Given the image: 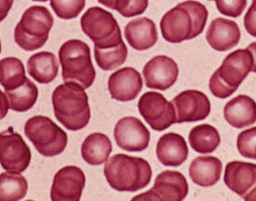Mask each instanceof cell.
<instances>
[{
	"instance_id": "1",
	"label": "cell",
	"mask_w": 256,
	"mask_h": 201,
	"mask_svg": "<svg viewBox=\"0 0 256 201\" xmlns=\"http://www.w3.org/2000/svg\"><path fill=\"white\" fill-rule=\"evenodd\" d=\"M208 12L202 3L184 1L168 11L160 20L164 39L171 44H180L200 35L208 21Z\"/></svg>"
},
{
	"instance_id": "2",
	"label": "cell",
	"mask_w": 256,
	"mask_h": 201,
	"mask_svg": "<svg viewBox=\"0 0 256 201\" xmlns=\"http://www.w3.org/2000/svg\"><path fill=\"white\" fill-rule=\"evenodd\" d=\"M104 172L109 185L120 192H137L148 186L152 177L146 160L122 153L107 159Z\"/></svg>"
},
{
	"instance_id": "3",
	"label": "cell",
	"mask_w": 256,
	"mask_h": 201,
	"mask_svg": "<svg viewBox=\"0 0 256 201\" xmlns=\"http://www.w3.org/2000/svg\"><path fill=\"white\" fill-rule=\"evenodd\" d=\"M54 113L56 119L70 131H79L90 120L88 96L76 83H65L54 90Z\"/></svg>"
},
{
	"instance_id": "4",
	"label": "cell",
	"mask_w": 256,
	"mask_h": 201,
	"mask_svg": "<svg viewBox=\"0 0 256 201\" xmlns=\"http://www.w3.org/2000/svg\"><path fill=\"white\" fill-rule=\"evenodd\" d=\"M58 58L65 83H76L84 90L90 88L96 78L90 46L80 40H70L61 45Z\"/></svg>"
},
{
	"instance_id": "5",
	"label": "cell",
	"mask_w": 256,
	"mask_h": 201,
	"mask_svg": "<svg viewBox=\"0 0 256 201\" xmlns=\"http://www.w3.org/2000/svg\"><path fill=\"white\" fill-rule=\"evenodd\" d=\"M54 18L47 8L32 6L26 10L14 30L17 45L26 51H35L46 45Z\"/></svg>"
},
{
	"instance_id": "6",
	"label": "cell",
	"mask_w": 256,
	"mask_h": 201,
	"mask_svg": "<svg viewBox=\"0 0 256 201\" xmlns=\"http://www.w3.org/2000/svg\"><path fill=\"white\" fill-rule=\"evenodd\" d=\"M24 134L38 153L44 157L60 154L68 145L65 131L44 116H35L28 119L24 125Z\"/></svg>"
},
{
	"instance_id": "7",
	"label": "cell",
	"mask_w": 256,
	"mask_h": 201,
	"mask_svg": "<svg viewBox=\"0 0 256 201\" xmlns=\"http://www.w3.org/2000/svg\"><path fill=\"white\" fill-rule=\"evenodd\" d=\"M84 33L98 48H110L120 45L121 30L114 15L100 7H91L81 18Z\"/></svg>"
},
{
	"instance_id": "8",
	"label": "cell",
	"mask_w": 256,
	"mask_h": 201,
	"mask_svg": "<svg viewBox=\"0 0 256 201\" xmlns=\"http://www.w3.org/2000/svg\"><path fill=\"white\" fill-rule=\"evenodd\" d=\"M138 110L154 131H164L176 123L173 104L158 92L150 91L142 95L138 102Z\"/></svg>"
},
{
	"instance_id": "9",
	"label": "cell",
	"mask_w": 256,
	"mask_h": 201,
	"mask_svg": "<svg viewBox=\"0 0 256 201\" xmlns=\"http://www.w3.org/2000/svg\"><path fill=\"white\" fill-rule=\"evenodd\" d=\"M30 162V149L20 134L12 128L0 133V164L5 170L22 173Z\"/></svg>"
},
{
	"instance_id": "10",
	"label": "cell",
	"mask_w": 256,
	"mask_h": 201,
	"mask_svg": "<svg viewBox=\"0 0 256 201\" xmlns=\"http://www.w3.org/2000/svg\"><path fill=\"white\" fill-rule=\"evenodd\" d=\"M188 193V181L180 172L160 173L150 191L138 194L132 200H183Z\"/></svg>"
},
{
	"instance_id": "11",
	"label": "cell",
	"mask_w": 256,
	"mask_h": 201,
	"mask_svg": "<svg viewBox=\"0 0 256 201\" xmlns=\"http://www.w3.org/2000/svg\"><path fill=\"white\" fill-rule=\"evenodd\" d=\"M171 103L176 111V123L203 120L210 113V99L199 90H185L174 98Z\"/></svg>"
},
{
	"instance_id": "12",
	"label": "cell",
	"mask_w": 256,
	"mask_h": 201,
	"mask_svg": "<svg viewBox=\"0 0 256 201\" xmlns=\"http://www.w3.org/2000/svg\"><path fill=\"white\" fill-rule=\"evenodd\" d=\"M86 185V175L76 165H67L56 173L51 188L54 201L79 200Z\"/></svg>"
},
{
	"instance_id": "13",
	"label": "cell",
	"mask_w": 256,
	"mask_h": 201,
	"mask_svg": "<svg viewBox=\"0 0 256 201\" xmlns=\"http://www.w3.org/2000/svg\"><path fill=\"white\" fill-rule=\"evenodd\" d=\"M114 136L118 146L127 151H142L148 147L150 133L140 119L125 117L114 127Z\"/></svg>"
},
{
	"instance_id": "14",
	"label": "cell",
	"mask_w": 256,
	"mask_h": 201,
	"mask_svg": "<svg viewBox=\"0 0 256 201\" xmlns=\"http://www.w3.org/2000/svg\"><path fill=\"white\" fill-rule=\"evenodd\" d=\"M143 75L148 89L166 90L178 80V67L173 59L157 56L144 65Z\"/></svg>"
},
{
	"instance_id": "15",
	"label": "cell",
	"mask_w": 256,
	"mask_h": 201,
	"mask_svg": "<svg viewBox=\"0 0 256 201\" xmlns=\"http://www.w3.org/2000/svg\"><path fill=\"white\" fill-rule=\"evenodd\" d=\"M254 65L252 54L247 49H238L230 53L220 67L216 71L227 86L236 90L247 77Z\"/></svg>"
},
{
	"instance_id": "16",
	"label": "cell",
	"mask_w": 256,
	"mask_h": 201,
	"mask_svg": "<svg viewBox=\"0 0 256 201\" xmlns=\"http://www.w3.org/2000/svg\"><path fill=\"white\" fill-rule=\"evenodd\" d=\"M142 89V77L134 68L120 69L110 75L108 80V90L111 98L120 102L134 100Z\"/></svg>"
},
{
	"instance_id": "17",
	"label": "cell",
	"mask_w": 256,
	"mask_h": 201,
	"mask_svg": "<svg viewBox=\"0 0 256 201\" xmlns=\"http://www.w3.org/2000/svg\"><path fill=\"white\" fill-rule=\"evenodd\" d=\"M226 186L243 199L256 187V164L233 161L226 164L224 171Z\"/></svg>"
},
{
	"instance_id": "18",
	"label": "cell",
	"mask_w": 256,
	"mask_h": 201,
	"mask_svg": "<svg viewBox=\"0 0 256 201\" xmlns=\"http://www.w3.org/2000/svg\"><path fill=\"white\" fill-rule=\"evenodd\" d=\"M240 36L236 23L226 18H216L210 23L206 38L214 50L224 52L238 45Z\"/></svg>"
},
{
	"instance_id": "19",
	"label": "cell",
	"mask_w": 256,
	"mask_h": 201,
	"mask_svg": "<svg viewBox=\"0 0 256 201\" xmlns=\"http://www.w3.org/2000/svg\"><path fill=\"white\" fill-rule=\"evenodd\" d=\"M156 154L164 165L178 166L188 158V146L180 134L167 133L158 139Z\"/></svg>"
},
{
	"instance_id": "20",
	"label": "cell",
	"mask_w": 256,
	"mask_h": 201,
	"mask_svg": "<svg viewBox=\"0 0 256 201\" xmlns=\"http://www.w3.org/2000/svg\"><path fill=\"white\" fill-rule=\"evenodd\" d=\"M124 34L128 45L138 51L150 49L156 45L158 41L156 25L146 17L132 20L126 26Z\"/></svg>"
},
{
	"instance_id": "21",
	"label": "cell",
	"mask_w": 256,
	"mask_h": 201,
	"mask_svg": "<svg viewBox=\"0 0 256 201\" xmlns=\"http://www.w3.org/2000/svg\"><path fill=\"white\" fill-rule=\"evenodd\" d=\"M224 115L226 121L234 128L241 129L256 122V103L247 95H238L224 106Z\"/></svg>"
},
{
	"instance_id": "22",
	"label": "cell",
	"mask_w": 256,
	"mask_h": 201,
	"mask_svg": "<svg viewBox=\"0 0 256 201\" xmlns=\"http://www.w3.org/2000/svg\"><path fill=\"white\" fill-rule=\"evenodd\" d=\"M222 170V164L217 157L199 156L192 162L188 174L197 185L210 187L220 180Z\"/></svg>"
},
{
	"instance_id": "23",
	"label": "cell",
	"mask_w": 256,
	"mask_h": 201,
	"mask_svg": "<svg viewBox=\"0 0 256 201\" xmlns=\"http://www.w3.org/2000/svg\"><path fill=\"white\" fill-rule=\"evenodd\" d=\"M58 61L51 52H38L28 61V71L31 77L40 84L53 82L58 74Z\"/></svg>"
},
{
	"instance_id": "24",
	"label": "cell",
	"mask_w": 256,
	"mask_h": 201,
	"mask_svg": "<svg viewBox=\"0 0 256 201\" xmlns=\"http://www.w3.org/2000/svg\"><path fill=\"white\" fill-rule=\"evenodd\" d=\"M112 150V143L106 134L93 133L84 140L81 153L88 164L100 165L106 163Z\"/></svg>"
},
{
	"instance_id": "25",
	"label": "cell",
	"mask_w": 256,
	"mask_h": 201,
	"mask_svg": "<svg viewBox=\"0 0 256 201\" xmlns=\"http://www.w3.org/2000/svg\"><path fill=\"white\" fill-rule=\"evenodd\" d=\"M190 148L198 153H211L217 149L220 143L218 130L210 124L197 125L188 134Z\"/></svg>"
},
{
	"instance_id": "26",
	"label": "cell",
	"mask_w": 256,
	"mask_h": 201,
	"mask_svg": "<svg viewBox=\"0 0 256 201\" xmlns=\"http://www.w3.org/2000/svg\"><path fill=\"white\" fill-rule=\"evenodd\" d=\"M28 190V180L20 172L0 174V201L21 200Z\"/></svg>"
},
{
	"instance_id": "27",
	"label": "cell",
	"mask_w": 256,
	"mask_h": 201,
	"mask_svg": "<svg viewBox=\"0 0 256 201\" xmlns=\"http://www.w3.org/2000/svg\"><path fill=\"white\" fill-rule=\"evenodd\" d=\"M10 108L16 112H26L31 109L38 100V90L36 85L26 78L22 86L16 90H6Z\"/></svg>"
},
{
	"instance_id": "28",
	"label": "cell",
	"mask_w": 256,
	"mask_h": 201,
	"mask_svg": "<svg viewBox=\"0 0 256 201\" xmlns=\"http://www.w3.org/2000/svg\"><path fill=\"white\" fill-rule=\"evenodd\" d=\"M26 78L21 60L12 57L0 60V85L5 90H16L23 85Z\"/></svg>"
},
{
	"instance_id": "29",
	"label": "cell",
	"mask_w": 256,
	"mask_h": 201,
	"mask_svg": "<svg viewBox=\"0 0 256 201\" xmlns=\"http://www.w3.org/2000/svg\"><path fill=\"white\" fill-rule=\"evenodd\" d=\"M94 55L98 67L104 71H111L125 63L128 57V48L122 41L120 45L110 48L94 46Z\"/></svg>"
},
{
	"instance_id": "30",
	"label": "cell",
	"mask_w": 256,
	"mask_h": 201,
	"mask_svg": "<svg viewBox=\"0 0 256 201\" xmlns=\"http://www.w3.org/2000/svg\"><path fill=\"white\" fill-rule=\"evenodd\" d=\"M50 5L60 18L70 20L81 14L86 6V0H50Z\"/></svg>"
},
{
	"instance_id": "31",
	"label": "cell",
	"mask_w": 256,
	"mask_h": 201,
	"mask_svg": "<svg viewBox=\"0 0 256 201\" xmlns=\"http://www.w3.org/2000/svg\"><path fill=\"white\" fill-rule=\"evenodd\" d=\"M236 147L242 156L256 160V127L238 134Z\"/></svg>"
},
{
	"instance_id": "32",
	"label": "cell",
	"mask_w": 256,
	"mask_h": 201,
	"mask_svg": "<svg viewBox=\"0 0 256 201\" xmlns=\"http://www.w3.org/2000/svg\"><path fill=\"white\" fill-rule=\"evenodd\" d=\"M148 7V0H116L114 10L128 18L142 15Z\"/></svg>"
},
{
	"instance_id": "33",
	"label": "cell",
	"mask_w": 256,
	"mask_h": 201,
	"mask_svg": "<svg viewBox=\"0 0 256 201\" xmlns=\"http://www.w3.org/2000/svg\"><path fill=\"white\" fill-rule=\"evenodd\" d=\"M216 6L222 15L228 17H240L247 7V0H215Z\"/></svg>"
},
{
	"instance_id": "34",
	"label": "cell",
	"mask_w": 256,
	"mask_h": 201,
	"mask_svg": "<svg viewBox=\"0 0 256 201\" xmlns=\"http://www.w3.org/2000/svg\"><path fill=\"white\" fill-rule=\"evenodd\" d=\"M210 90L215 97L220 98V99L229 97V96L233 95L234 92L236 91L232 88H230L229 86H227L226 83L220 79L217 72H215L210 77Z\"/></svg>"
},
{
	"instance_id": "35",
	"label": "cell",
	"mask_w": 256,
	"mask_h": 201,
	"mask_svg": "<svg viewBox=\"0 0 256 201\" xmlns=\"http://www.w3.org/2000/svg\"><path fill=\"white\" fill-rule=\"evenodd\" d=\"M244 26L250 35L256 37V1H252V6L245 15Z\"/></svg>"
},
{
	"instance_id": "36",
	"label": "cell",
	"mask_w": 256,
	"mask_h": 201,
	"mask_svg": "<svg viewBox=\"0 0 256 201\" xmlns=\"http://www.w3.org/2000/svg\"><path fill=\"white\" fill-rule=\"evenodd\" d=\"M8 108H10V103L8 99L2 90H0V120L6 118L8 115Z\"/></svg>"
},
{
	"instance_id": "37",
	"label": "cell",
	"mask_w": 256,
	"mask_h": 201,
	"mask_svg": "<svg viewBox=\"0 0 256 201\" xmlns=\"http://www.w3.org/2000/svg\"><path fill=\"white\" fill-rule=\"evenodd\" d=\"M14 2V0H0V22H2L8 16Z\"/></svg>"
},
{
	"instance_id": "38",
	"label": "cell",
	"mask_w": 256,
	"mask_h": 201,
	"mask_svg": "<svg viewBox=\"0 0 256 201\" xmlns=\"http://www.w3.org/2000/svg\"><path fill=\"white\" fill-rule=\"evenodd\" d=\"M247 48H248V50L252 52V57H254V65H252V72L256 73V42L252 43V44H250V45H248Z\"/></svg>"
},
{
	"instance_id": "39",
	"label": "cell",
	"mask_w": 256,
	"mask_h": 201,
	"mask_svg": "<svg viewBox=\"0 0 256 201\" xmlns=\"http://www.w3.org/2000/svg\"><path fill=\"white\" fill-rule=\"evenodd\" d=\"M98 3L102 4L104 6L114 10V6H116V0H98Z\"/></svg>"
},
{
	"instance_id": "40",
	"label": "cell",
	"mask_w": 256,
	"mask_h": 201,
	"mask_svg": "<svg viewBox=\"0 0 256 201\" xmlns=\"http://www.w3.org/2000/svg\"><path fill=\"white\" fill-rule=\"evenodd\" d=\"M244 199L245 200H256V187L244 197Z\"/></svg>"
},
{
	"instance_id": "41",
	"label": "cell",
	"mask_w": 256,
	"mask_h": 201,
	"mask_svg": "<svg viewBox=\"0 0 256 201\" xmlns=\"http://www.w3.org/2000/svg\"><path fill=\"white\" fill-rule=\"evenodd\" d=\"M33 1H38V2H47L48 0H33Z\"/></svg>"
},
{
	"instance_id": "42",
	"label": "cell",
	"mask_w": 256,
	"mask_h": 201,
	"mask_svg": "<svg viewBox=\"0 0 256 201\" xmlns=\"http://www.w3.org/2000/svg\"><path fill=\"white\" fill-rule=\"evenodd\" d=\"M0 53H1V43H0Z\"/></svg>"
},
{
	"instance_id": "43",
	"label": "cell",
	"mask_w": 256,
	"mask_h": 201,
	"mask_svg": "<svg viewBox=\"0 0 256 201\" xmlns=\"http://www.w3.org/2000/svg\"><path fill=\"white\" fill-rule=\"evenodd\" d=\"M252 1H256V0H252Z\"/></svg>"
},
{
	"instance_id": "44",
	"label": "cell",
	"mask_w": 256,
	"mask_h": 201,
	"mask_svg": "<svg viewBox=\"0 0 256 201\" xmlns=\"http://www.w3.org/2000/svg\"><path fill=\"white\" fill-rule=\"evenodd\" d=\"M210 1H212V0H210Z\"/></svg>"
}]
</instances>
